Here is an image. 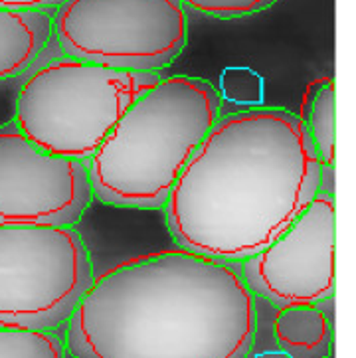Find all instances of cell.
<instances>
[{
	"instance_id": "3957f363",
	"label": "cell",
	"mask_w": 356,
	"mask_h": 358,
	"mask_svg": "<svg viewBox=\"0 0 356 358\" xmlns=\"http://www.w3.org/2000/svg\"><path fill=\"white\" fill-rule=\"evenodd\" d=\"M220 115L222 97L210 81L159 78L127 107L87 162L93 200L119 208H164Z\"/></svg>"
},
{
	"instance_id": "52a82bcc",
	"label": "cell",
	"mask_w": 356,
	"mask_h": 358,
	"mask_svg": "<svg viewBox=\"0 0 356 358\" xmlns=\"http://www.w3.org/2000/svg\"><path fill=\"white\" fill-rule=\"evenodd\" d=\"M336 206L333 192L319 190L279 238L240 264L252 293L276 305H319L336 287Z\"/></svg>"
},
{
	"instance_id": "9c48e42d",
	"label": "cell",
	"mask_w": 356,
	"mask_h": 358,
	"mask_svg": "<svg viewBox=\"0 0 356 358\" xmlns=\"http://www.w3.org/2000/svg\"><path fill=\"white\" fill-rule=\"evenodd\" d=\"M52 36L50 12L0 8V80L28 70L42 56Z\"/></svg>"
},
{
	"instance_id": "8992f818",
	"label": "cell",
	"mask_w": 356,
	"mask_h": 358,
	"mask_svg": "<svg viewBox=\"0 0 356 358\" xmlns=\"http://www.w3.org/2000/svg\"><path fill=\"white\" fill-rule=\"evenodd\" d=\"M52 24L64 56L121 71L159 73L188 42L183 0H64Z\"/></svg>"
},
{
	"instance_id": "6da1fadb",
	"label": "cell",
	"mask_w": 356,
	"mask_h": 358,
	"mask_svg": "<svg viewBox=\"0 0 356 358\" xmlns=\"http://www.w3.org/2000/svg\"><path fill=\"white\" fill-rule=\"evenodd\" d=\"M322 169L295 113L220 115L164 202L180 248L232 264L279 238L322 190Z\"/></svg>"
},
{
	"instance_id": "ba28073f",
	"label": "cell",
	"mask_w": 356,
	"mask_h": 358,
	"mask_svg": "<svg viewBox=\"0 0 356 358\" xmlns=\"http://www.w3.org/2000/svg\"><path fill=\"white\" fill-rule=\"evenodd\" d=\"M87 164L38 149L0 127V226H73L92 206Z\"/></svg>"
},
{
	"instance_id": "7a4b0ae2",
	"label": "cell",
	"mask_w": 356,
	"mask_h": 358,
	"mask_svg": "<svg viewBox=\"0 0 356 358\" xmlns=\"http://www.w3.org/2000/svg\"><path fill=\"white\" fill-rule=\"evenodd\" d=\"M66 324L73 358H245L255 303L240 264L173 248L95 275Z\"/></svg>"
},
{
	"instance_id": "5b68a950",
	"label": "cell",
	"mask_w": 356,
	"mask_h": 358,
	"mask_svg": "<svg viewBox=\"0 0 356 358\" xmlns=\"http://www.w3.org/2000/svg\"><path fill=\"white\" fill-rule=\"evenodd\" d=\"M95 271L69 226H0V327L54 331L68 323Z\"/></svg>"
},
{
	"instance_id": "277c9868",
	"label": "cell",
	"mask_w": 356,
	"mask_h": 358,
	"mask_svg": "<svg viewBox=\"0 0 356 358\" xmlns=\"http://www.w3.org/2000/svg\"><path fill=\"white\" fill-rule=\"evenodd\" d=\"M159 78L68 56L50 59L22 83L12 123L38 149L87 164L127 107Z\"/></svg>"
},
{
	"instance_id": "8fae6325",
	"label": "cell",
	"mask_w": 356,
	"mask_h": 358,
	"mask_svg": "<svg viewBox=\"0 0 356 358\" xmlns=\"http://www.w3.org/2000/svg\"><path fill=\"white\" fill-rule=\"evenodd\" d=\"M295 115L309 135L322 169H333L336 161V97L333 78L311 81Z\"/></svg>"
},
{
	"instance_id": "30bf717a",
	"label": "cell",
	"mask_w": 356,
	"mask_h": 358,
	"mask_svg": "<svg viewBox=\"0 0 356 358\" xmlns=\"http://www.w3.org/2000/svg\"><path fill=\"white\" fill-rule=\"evenodd\" d=\"M277 343L295 358H327L333 350V327L319 305H281L273 317Z\"/></svg>"
},
{
	"instance_id": "4fadbf2b",
	"label": "cell",
	"mask_w": 356,
	"mask_h": 358,
	"mask_svg": "<svg viewBox=\"0 0 356 358\" xmlns=\"http://www.w3.org/2000/svg\"><path fill=\"white\" fill-rule=\"evenodd\" d=\"M276 0H183L190 10L212 18H241L269 8Z\"/></svg>"
},
{
	"instance_id": "9a60e30c",
	"label": "cell",
	"mask_w": 356,
	"mask_h": 358,
	"mask_svg": "<svg viewBox=\"0 0 356 358\" xmlns=\"http://www.w3.org/2000/svg\"><path fill=\"white\" fill-rule=\"evenodd\" d=\"M252 358H295L293 355H289L287 350L283 348H269V350H262L257 355H253Z\"/></svg>"
},
{
	"instance_id": "7c38bea8",
	"label": "cell",
	"mask_w": 356,
	"mask_h": 358,
	"mask_svg": "<svg viewBox=\"0 0 356 358\" xmlns=\"http://www.w3.org/2000/svg\"><path fill=\"white\" fill-rule=\"evenodd\" d=\"M0 358H66V345L54 331L0 327Z\"/></svg>"
},
{
	"instance_id": "5bb4252c",
	"label": "cell",
	"mask_w": 356,
	"mask_h": 358,
	"mask_svg": "<svg viewBox=\"0 0 356 358\" xmlns=\"http://www.w3.org/2000/svg\"><path fill=\"white\" fill-rule=\"evenodd\" d=\"M64 0H0V8L12 10H52L58 8Z\"/></svg>"
}]
</instances>
